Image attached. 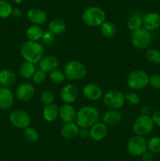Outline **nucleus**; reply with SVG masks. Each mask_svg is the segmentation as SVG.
<instances>
[{
  "instance_id": "nucleus-1",
  "label": "nucleus",
  "mask_w": 160,
  "mask_h": 161,
  "mask_svg": "<svg viewBox=\"0 0 160 161\" xmlns=\"http://www.w3.org/2000/svg\"><path fill=\"white\" fill-rule=\"evenodd\" d=\"M20 53L24 61L39 64L40 60L43 58L44 47L39 42L27 40L21 44Z\"/></svg>"
},
{
  "instance_id": "nucleus-2",
  "label": "nucleus",
  "mask_w": 160,
  "mask_h": 161,
  "mask_svg": "<svg viewBox=\"0 0 160 161\" xmlns=\"http://www.w3.org/2000/svg\"><path fill=\"white\" fill-rule=\"evenodd\" d=\"M100 119V113L97 108L92 105H84L77 111L75 123L79 127H92Z\"/></svg>"
},
{
  "instance_id": "nucleus-3",
  "label": "nucleus",
  "mask_w": 160,
  "mask_h": 161,
  "mask_svg": "<svg viewBox=\"0 0 160 161\" xmlns=\"http://www.w3.org/2000/svg\"><path fill=\"white\" fill-rule=\"evenodd\" d=\"M82 20L86 26L91 28L100 27L106 20V14L98 6H89L83 11Z\"/></svg>"
},
{
  "instance_id": "nucleus-4",
  "label": "nucleus",
  "mask_w": 160,
  "mask_h": 161,
  "mask_svg": "<svg viewBox=\"0 0 160 161\" xmlns=\"http://www.w3.org/2000/svg\"><path fill=\"white\" fill-rule=\"evenodd\" d=\"M127 86L133 91H141L149 85V75L144 70L135 69L126 77Z\"/></svg>"
},
{
  "instance_id": "nucleus-5",
  "label": "nucleus",
  "mask_w": 160,
  "mask_h": 161,
  "mask_svg": "<svg viewBox=\"0 0 160 161\" xmlns=\"http://www.w3.org/2000/svg\"><path fill=\"white\" fill-rule=\"evenodd\" d=\"M64 73L66 79L68 80H79L86 77L87 69L81 61L78 60H72L64 65Z\"/></svg>"
},
{
  "instance_id": "nucleus-6",
  "label": "nucleus",
  "mask_w": 160,
  "mask_h": 161,
  "mask_svg": "<svg viewBox=\"0 0 160 161\" xmlns=\"http://www.w3.org/2000/svg\"><path fill=\"white\" fill-rule=\"evenodd\" d=\"M132 128L136 135L145 137L153 131L155 124L152 120V116L141 115L133 121Z\"/></svg>"
},
{
  "instance_id": "nucleus-7",
  "label": "nucleus",
  "mask_w": 160,
  "mask_h": 161,
  "mask_svg": "<svg viewBox=\"0 0 160 161\" xmlns=\"http://www.w3.org/2000/svg\"><path fill=\"white\" fill-rule=\"evenodd\" d=\"M103 102L105 106L109 109L119 110L125 104V95L118 90H110L104 94Z\"/></svg>"
},
{
  "instance_id": "nucleus-8",
  "label": "nucleus",
  "mask_w": 160,
  "mask_h": 161,
  "mask_svg": "<svg viewBox=\"0 0 160 161\" xmlns=\"http://www.w3.org/2000/svg\"><path fill=\"white\" fill-rule=\"evenodd\" d=\"M130 40L133 47L138 50H147L152 42V35L150 31L142 27L132 32Z\"/></svg>"
},
{
  "instance_id": "nucleus-9",
  "label": "nucleus",
  "mask_w": 160,
  "mask_h": 161,
  "mask_svg": "<svg viewBox=\"0 0 160 161\" xmlns=\"http://www.w3.org/2000/svg\"><path fill=\"white\" fill-rule=\"evenodd\" d=\"M126 148L131 155L134 157H141L147 151V141L144 137L134 135L127 142Z\"/></svg>"
},
{
  "instance_id": "nucleus-10",
  "label": "nucleus",
  "mask_w": 160,
  "mask_h": 161,
  "mask_svg": "<svg viewBox=\"0 0 160 161\" xmlns=\"http://www.w3.org/2000/svg\"><path fill=\"white\" fill-rule=\"evenodd\" d=\"M9 122L13 126L24 130L31 124V116L23 109H14L9 115Z\"/></svg>"
},
{
  "instance_id": "nucleus-11",
  "label": "nucleus",
  "mask_w": 160,
  "mask_h": 161,
  "mask_svg": "<svg viewBox=\"0 0 160 161\" xmlns=\"http://www.w3.org/2000/svg\"><path fill=\"white\" fill-rule=\"evenodd\" d=\"M78 94L79 91L75 84L67 83L61 88L60 97L65 104H72L77 100Z\"/></svg>"
},
{
  "instance_id": "nucleus-12",
  "label": "nucleus",
  "mask_w": 160,
  "mask_h": 161,
  "mask_svg": "<svg viewBox=\"0 0 160 161\" xmlns=\"http://www.w3.org/2000/svg\"><path fill=\"white\" fill-rule=\"evenodd\" d=\"M35 89L31 83H23L17 86L16 90V97L20 102H26L31 100L35 95Z\"/></svg>"
},
{
  "instance_id": "nucleus-13",
  "label": "nucleus",
  "mask_w": 160,
  "mask_h": 161,
  "mask_svg": "<svg viewBox=\"0 0 160 161\" xmlns=\"http://www.w3.org/2000/svg\"><path fill=\"white\" fill-rule=\"evenodd\" d=\"M83 94L86 99L92 102H97L103 97V91L97 83H89L83 88Z\"/></svg>"
},
{
  "instance_id": "nucleus-14",
  "label": "nucleus",
  "mask_w": 160,
  "mask_h": 161,
  "mask_svg": "<svg viewBox=\"0 0 160 161\" xmlns=\"http://www.w3.org/2000/svg\"><path fill=\"white\" fill-rule=\"evenodd\" d=\"M143 28L147 31H153L160 28V14L156 12H149L142 18Z\"/></svg>"
},
{
  "instance_id": "nucleus-15",
  "label": "nucleus",
  "mask_w": 160,
  "mask_h": 161,
  "mask_svg": "<svg viewBox=\"0 0 160 161\" xmlns=\"http://www.w3.org/2000/svg\"><path fill=\"white\" fill-rule=\"evenodd\" d=\"M59 60L54 55H46L43 56V58L39 62V69L45 73H50L53 71L56 70L59 66Z\"/></svg>"
},
{
  "instance_id": "nucleus-16",
  "label": "nucleus",
  "mask_w": 160,
  "mask_h": 161,
  "mask_svg": "<svg viewBox=\"0 0 160 161\" xmlns=\"http://www.w3.org/2000/svg\"><path fill=\"white\" fill-rule=\"evenodd\" d=\"M27 17L30 22L35 25H39L45 24L48 19V15L46 12L39 8H31L27 12Z\"/></svg>"
},
{
  "instance_id": "nucleus-17",
  "label": "nucleus",
  "mask_w": 160,
  "mask_h": 161,
  "mask_svg": "<svg viewBox=\"0 0 160 161\" xmlns=\"http://www.w3.org/2000/svg\"><path fill=\"white\" fill-rule=\"evenodd\" d=\"M77 111L72 104H63L59 107V118L64 123L75 122Z\"/></svg>"
},
{
  "instance_id": "nucleus-18",
  "label": "nucleus",
  "mask_w": 160,
  "mask_h": 161,
  "mask_svg": "<svg viewBox=\"0 0 160 161\" xmlns=\"http://www.w3.org/2000/svg\"><path fill=\"white\" fill-rule=\"evenodd\" d=\"M108 133V126L103 122H97L89 127V138L95 142H100L104 139Z\"/></svg>"
},
{
  "instance_id": "nucleus-19",
  "label": "nucleus",
  "mask_w": 160,
  "mask_h": 161,
  "mask_svg": "<svg viewBox=\"0 0 160 161\" xmlns=\"http://www.w3.org/2000/svg\"><path fill=\"white\" fill-rule=\"evenodd\" d=\"M14 103V94L8 87H0V108L3 110H9Z\"/></svg>"
},
{
  "instance_id": "nucleus-20",
  "label": "nucleus",
  "mask_w": 160,
  "mask_h": 161,
  "mask_svg": "<svg viewBox=\"0 0 160 161\" xmlns=\"http://www.w3.org/2000/svg\"><path fill=\"white\" fill-rule=\"evenodd\" d=\"M78 131L79 127L75 122L64 124L61 128V136L66 140L75 139L77 136H78Z\"/></svg>"
},
{
  "instance_id": "nucleus-21",
  "label": "nucleus",
  "mask_w": 160,
  "mask_h": 161,
  "mask_svg": "<svg viewBox=\"0 0 160 161\" xmlns=\"http://www.w3.org/2000/svg\"><path fill=\"white\" fill-rule=\"evenodd\" d=\"M122 115L119 110L109 109L104 113L102 116V122L106 126H115L121 122Z\"/></svg>"
},
{
  "instance_id": "nucleus-22",
  "label": "nucleus",
  "mask_w": 160,
  "mask_h": 161,
  "mask_svg": "<svg viewBox=\"0 0 160 161\" xmlns=\"http://www.w3.org/2000/svg\"><path fill=\"white\" fill-rule=\"evenodd\" d=\"M17 81V75L9 69H3L0 71V86L9 88L13 86Z\"/></svg>"
},
{
  "instance_id": "nucleus-23",
  "label": "nucleus",
  "mask_w": 160,
  "mask_h": 161,
  "mask_svg": "<svg viewBox=\"0 0 160 161\" xmlns=\"http://www.w3.org/2000/svg\"><path fill=\"white\" fill-rule=\"evenodd\" d=\"M42 117L48 123L56 121L59 117V107L54 103L45 105L42 110Z\"/></svg>"
},
{
  "instance_id": "nucleus-24",
  "label": "nucleus",
  "mask_w": 160,
  "mask_h": 161,
  "mask_svg": "<svg viewBox=\"0 0 160 161\" xmlns=\"http://www.w3.org/2000/svg\"><path fill=\"white\" fill-rule=\"evenodd\" d=\"M67 29L66 23L61 19H53L50 20L48 25V31L54 36H60L63 34Z\"/></svg>"
},
{
  "instance_id": "nucleus-25",
  "label": "nucleus",
  "mask_w": 160,
  "mask_h": 161,
  "mask_svg": "<svg viewBox=\"0 0 160 161\" xmlns=\"http://www.w3.org/2000/svg\"><path fill=\"white\" fill-rule=\"evenodd\" d=\"M44 31L39 25H32L28 27L26 30V37L28 40L33 42H39L41 40Z\"/></svg>"
},
{
  "instance_id": "nucleus-26",
  "label": "nucleus",
  "mask_w": 160,
  "mask_h": 161,
  "mask_svg": "<svg viewBox=\"0 0 160 161\" xmlns=\"http://www.w3.org/2000/svg\"><path fill=\"white\" fill-rule=\"evenodd\" d=\"M35 66L32 63L24 61L20 64L19 68V74L24 80H29L32 78L33 75L35 72Z\"/></svg>"
},
{
  "instance_id": "nucleus-27",
  "label": "nucleus",
  "mask_w": 160,
  "mask_h": 161,
  "mask_svg": "<svg viewBox=\"0 0 160 161\" xmlns=\"http://www.w3.org/2000/svg\"><path fill=\"white\" fill-rule=\"evenodd\" d=\"M100 34L105 38H110L114 37L117 33V28H116L115 25L111 21H108L105 20L103 24L100 26Z\"/></svg>"
},
{
  "instance_id": "nucleus-28",
  "label": "nucleus",
  "mask_w": 160,
  "mask_h": 161,
  "mask_svg": "<svg viewBox=\"0 0 160 161\" xmlns=\"http://www.w3.org/2000/svg\"><path fill=\"white\" fill-rule=\"evenodd\" d=\"M142 18L143 16L139 13H134V14H132L130 18L128 19V21H127L128 29L133 32V31H135L142 28Z\"/></svg>"
},
{
  "instance_id": "nucleus-29",
  "label": "nucleus",
  "mask_w": 160,
  "mask_h": 161,
  "mask_svg": "<svg viewBox=\"0 0 160 161\" xmlns=\"http://www.w3.org/2000/svg\"><path fill=\"white\" fill-rule=\"evenodd\" d=\"M24 138L28 142L35 143L39 140V132L35 127L29 126L24 130Z\"/></svg>"
},
{
  "instance_id": "nucleus-30",
  "label": "nucleus",
  "mask_w": 160,
  "mask_h": 161,
  "mask_svg": "<svg viewBox=\"0 0 160 161\" xmlns=\"http://www.w3.org/2000/svg\"><path fill=\"white\" fill-rule=\"evenodd\" d=\"M146 59L154 64H160V50L156 48H148L145 53Z\"/></svg>"
},
{
  "instance_id": "nucleus-31",
  "label": "nucleus",
  "mask_w": 160,
  "mask_h": 161,
  "mask_svg": "<svg viewBox=\"0 0 160 161\" xmlns=\"http://www.w3.org/2000/svg\"><path fill=\"white\" fill-rule=\"evenodd\" d=\"M147 151L153 154L160 153V137H152L147 141Z\"/></svg>"
},
{
  "instance_id": "nucleus-32",
  "label": "nucleus",
  "mask_w": 160,
  "mask_h": 161,
  "mask_svg": "<svg viewBox=\"0 0 160 161\" xmlns=\"http://www.w3.org/2000/svg\"><path fill=\"white\" fill-rule=\"evenodd\" d=\"M13 7L6 0H0V18H8L12 14Z\"/></svg>"
},
{
  "instance_id": "nucleus-33",
  "label": "nucleus",
  "mask_w": 160,
  "mask_h": 161,
  "mask_svg": "<svg viewBox=\"0 0 160 161\" xmlns=\"http://www.w3.org/2000/svg\"><path fill=\"white\" fill-rule=\"evenodd\" d=\"M49 77H50V81L53 83H55V84H61L66 80V76L64 75V72L58 70V69L50 72Z\"/></svg>"
},
{
  "instance_id": "nucleus-34",
  "label": "nucleus",
  "mask_w": 160,
  "mask_h": 161,
  "mask_svg": "<svg viewBox=\"0 0 160 161\" xmlns=\"http://www.w3.org/2000/svg\"><path fill=\"white\" fill-rule=\"evenodd\" d=\"M125 102L129 104L130 105H139L140 102H141V97L140 96L136 94L134 91H130V92H127L125 94Z\"/></svg>"
},
{
  "instance_id": "nucleus-35",
  "label": "nucleus",
  "mask_w": 160,
  "mask_h": 161,
  "mask_svg": "<svg viewBox=\"0 0 160 161\" xmlns=\"http://www.w3.org/2000/svg\"><path fill=\"white\" fill-rule=\"evenodd\" d=\"M40 101L44 105H48L53 103L54 95L50 91H44L40 94Z\"/></svg>"
},
{
  "instance_id": "nucleus-36",
  "label": "nucleus",
  "mask_w": 160,
  "mask_h": 161,
  "mask_svg": "<svg viewBox=\"0 0 160 161\" xmlns=\"http://www.w3.org/2000/svg\"><path fill=\"white\" fill-rule=\"evenodd\" d=\"M32 80L36 84H42L45 82L47 79V73H45L43 71L38 69L35 71V74L32 76Z\"/></svg>"
},
{
  "instance_id": "nucleus-37",
  "label": "nucleus",
  "mask_w": 160,
  "mask_h": 161,
  "mask_svg": "<svg viewBox=\"0 0 160 161\" xmlns=\"http://www.w3.org/2000/svg\"><path fill=\"white\" fill-rule=\"evenodd\" d=\"M42 45L45 46H50L55 41V36L52 34L50 31H44L42 37L41 39Z\"/></svg>"
},
{
  "instance_id": "nucleus-38",
  "label": "nucleus",
  "mask_w": 160,
  "mask_h": 161,
  "mask_svg": "<svg viewBox=\"0 0 160 161\" xmlns=\"http://www.w3.org/2000/svg\"><path fill=\"white\" fill-rule=\"evenodd\" d=\"M149 85L155 90H160V74H153L149 76Z\"/></svg>"
},
{
  "instance_id": "nucleus-39",
  "label": "nucleus",
  "mask_w": 160,
  "mask_h": 161,
  "mask_svg": "<svg viewBox=\"0 0 160 161\" xmlns=\"http://www.w3.org/2000/svg\"><path fill=\"white\" fill-rule=\"evenodd\" d=\"M78 136L83 139H86L90 137L89 135V128L87 127H79V131H78Z\"/></svg>"
},
{
  "instance_id": "nucleus-40",
  "label": "nucleus",
  "mask_w": 160,
  "mask_h": 161,
  "mask_svg": "<svg viewBox=\"0 0 160 161\" xmlns=\"http://www.w3.org/2000/svg\"><path fill=\"white\" fill-rule=\"evenodd\" d=\"M152 119L155 126L160 127V110H156L152 114Z\"/></svg>"
},
{
  "instance_id": "nucleus-41",
  "label": "nucleus",
  "mask_w": 160,
  "mask_h": 161,
  "mask_svg": "<svg viewBox=\"0 0 160 161\" xmlns=\"http://www.w3.org/2000/svg\"><path fill=\"white\" fill-rule=\"evenodd\" d=\"M142 161H154V154L149 151H146L142 156H141Z\"/></svg>"
},
{
  "instance_id": "nucleus-42",
  "label": "nucleus",
  "mask_w": 160,
  "mask_h": 161,
  "mask_svg": "<svg viewBox=\"0 0 160 161\" xmlns=\"http://www.w3.org/2000/svg\"><path fill=\"white\" fill-rule=\"evenodd\" d=\"M152 113V108H150L149 105H143L141 108V114L144 116H151Z\"/></svg>"
},
{
  "instance_id": "nucleus-43",
  "label": "nucleus",
  "mask_w": 160,
  "mask_h": 161,
  "mask_svg": "<svg viewBox=\"0 0 160 161\" xmlns=\"http://www.w3.org/2000/svg\"><path fill=\"white\" fill-rule=\"evenodd\" d=\"M22 15V11L21 9H19V8H13L12 14H11V16L14 18H19V17H21Z\"/></svg>"
},
{
  "instance_id": "nucleus-44",
  "label": "nucleus",
  "mask_w": 160,
  "mask_h": 161,
  "mask_svg": "<svg viewBox=\"0 0 160 161\" xmlns=\"http://www.w3.org/2000/svg\"><path fill=\"white\" fill-rule=\"evenodd\" d=\"M11 1L14 3H17V4H20V3H21L24 0H11Z\"/></svg>"
},
{
  "instance_id": "nucleus-45",
  "label": "nucleus",
  "mask_w": 160,
  "mask_h": 161,
  "mask_svg": "<svg viewBox=\"0 0 160 161\" xmlns=\"http://www.w3.org/2000/svg\"><path fill=\"white\" fill-rule=\"evenodd\" d=\"M159 161H160V160H159Z\"/></svg>"
}]
</instances>
